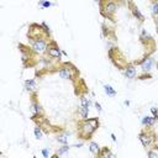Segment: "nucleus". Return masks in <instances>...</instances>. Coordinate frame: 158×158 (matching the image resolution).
I'll return each instance as SVG.
<instances>
[{
	"instance_id": "obj_27",
	"label": "nucleus",
	"mask_w": 158,
	"mask_h": 158,
	"mask_svg": "<svg viewBox=\"0 0 158 158\" xmlns=\"http://www.w3.org/2000/svg\"><path fill=\"white\" fill-rule=\"evenodd\" d=\"M147 154H148L149 157H157V156H158L157 153H154V152H152V151H148V152H147Z\"/></svg>"
},
{
	"instance_id": "obj_6",
	"label": "nucleus",
	"mask_w": 158,
	"mask_h": 158,
	"mask_svg": "<svg viewBox=\"0 0 158 158\" xmlns=\"http://www.w3.org/2000/svg\"><path fill=\"white\" fill-rule=\"evenodd\" d=\"M47 53L49 57H52L54 59H61V49L57 46V43L53 41H51V45H48Z\"/></svg>"
},
{
	"instance_id": "obj_11",
	"label": "nucleus",
	"mask_w": 158,
	"mask_h": 158,
	"mask_svg": "<svg viewBox=\"0 0 158 158\" xmlns=\"http://www.w3.org/2000/svg\"><path fill=\"white\" fill-rule=\"evenodd\" d=\"M25 88H26V90L30 92V93L36 92V82H35V79H29V80L25 82Z\"/></svg>"
},
{
	"instance_id": "obj_20",
	"label": "nucleus",
	"mask_w": 158,
	"mask_h": 158,
	"mask_svg": "<svg viewBox=\"0 0 158 158\" xmlns=\"http://www.w3.org/2000/svg\"><path fill=\"white\" fill-rule=\"evenodd\" d=\"M42 136H43V132H42L41 126H36L35 127V137L37 138V140H41Z\"/></svg>"
},
{
	"instance_id": "obj_31",
	"label": "nucleus",
	"mask_w": 158,
	"mask_h": 158,
	"mask_svg": "<svg viewBox=\"0 0 158 158\" xmlns=\"http://www.w3.org/2000/svg\"><path fill=\"white\" fill-rule=\"evenodd\" d=\"M120 1H121V3H125V1H127V0H120Z\"/></svg>"
},
{
	"instance_id": "obj_10",
	"label": "nucleus",
	"mask_w": 158,
	"mask_h": 158,
	"mask_svg": "<svg viewBox=\"0 0 158 158\" xmlns=\"http://www.w3.org/2000/svg\"><path fill=\"white\" fill-rule=\"evenodd\" d=\"M130 5H131V11H132V14H134V16H135L136 19H138L140 21H143L144 17H143V15L141 14V11L136 8V5H135L134 3H130Z\"/></svg>"
},
{
	"instance_id": "obj_1",
	"label": "nucleus",
	"mask_w": 158,
	"mask_h": 158,
	"mask_svg": "<svg viewBox=\"0 0 158 158\" xmlns=\"http://www.w3.org/2000/svg\"><path fill=\"white\" fill-rule=\"evenodd\" d=\"M94 132H95V130L88 124L87 120H83L78 126V136L80 138H83V140H89Z\"/></svg>"
},
{
	"instance_id": "obj_23",
	"label": "nucleus",
	"mask_w": 158,
	"mask_h": 158,
	"mask_svg": "<svg viewBox=\"0 0 158 158\" xmlns=\"http://www.w3.org/2000/svg\"><path fill=\"white\" fill-rule=\"evenodd\" d=\"M42 8H49V6H52V3H49V1H41L40 4Z\"/></svg>"
},
{
	"instance_id": "obj_24",
	"label": "nucleus",
	"mask_w": 158,
	"mask_h": 158,
	"mask_svg": "<svg viewBox=\"0 0 158 158\" xmlns=\"http://www.w3.org/2000/svg\"><path fill=\"white\" fill-rule=\"evenodd\" d=\"M42 154H43V157H46V158H47V157L49 156V154H48V149H47V148L42 149Z\"/></svg>"
},
{
	"instance_id": "obj_22",
	"label": "nucleus",
	"mask_w": 158,
	"mask_h": 158,
	"mask_svg": "<svg viewBox=\"0 0 158 158\" xmlns=\"http://www.w3.org/2000/svg\"><path fill=\"white\" fill-rule=\"evenodd\" d=\"M152 14L153 16H158V1H154L152 5Z\"/></svg>"
},
{
	"instance_id": "obj_16",
	"label": "nucleus",
	"mask_w": 158,
	"mask_h": 158,
	"mask_svg": "<svg viewBox=\"0 0 158 158\" xmlns=\"http://www.w3.org/2000/svg\"><path fill=\"white\" fill-rule=\"evenodd\" d=\"M104 92H105L106 95H109V97H115L116 95V92H115V89H114L111 85L105 84L104 85Z\"/></svg>"
},
{
	"instance_id": "obj_15",
	"label": "nucleus",
	"mask_w": 158,
	"mask_h": 158,
	"mask_svg": "<svg viewBox=\"0 0 158 158\" xmlns=\"http://www.w3.org/2000/svg\"><path fill=\"white\" fill-rule=\"evenodd\" d=\"M98 157H115V154H112V153L110 152V149L107 148V147H104V148L100 149Z\"/></svg>"
},
{
	"instance_id": "obj_26",
	"label": "nucleus",
	"mask_w": 158,
	"mask_h": 158,
	"mask_svg": "<svg viewBox=\"0 0 158 158\" xmlns=\"http://www.w3.org/2000/svg\"><path fill=\"white\" fill-rule=\"evenodd\" d=\"M151 111H152L153 116L156 117V115H157V114H158V109H157V107H152V109H151Z\"/></svg>"
},
{
	"instance_id": "obj_33",
	"label": "nucleus",
	"mask_w": 158,
	"mask_h": 158,
	"mask_svg": "<svg viewBox=\"0 0 158 158\" xmlns=\"http://www.w3.org/2000/svg\"><path fill=\"white\" fill-rule=\"evenodd\" d=\"M157 31H158V30H157Z\"/></svg>"
},
{
	"instance_id": "obj_18",
	"label": "nucleus",
	"mask_w": 158,
	"mask_h": 158,
	"mask_svg": "<svg viewBox=\"0 0 158 158\" xmlns=\"http://www.w3.org/2000/svg\"><path fill=\"white\" fill-rule=\"evenodd\" d=\"M90 104H92V102H90L89 98H87V97H84V95L80 97V105H82V106H84V107H87V109H89Z\"/></svg>"
},
{
	"instance_id": "obj_19",
	"label": "nucleus",
	"mask_w": 158,
	"mask_h": 158,
	"mask_svg": "<svg viewBox=\"0 0 158 158\" xmlns=\"http://www.w3.org/2000/svg\"><path fill=\"white\" fill-rule=\"evenodd\" d=\"M32 110L35 112V115H42V106L37 103V102H34L32 103Z\"/></svg>"
},
{
	"instance_id": "obj_14",
	"label": "nucleus",
	"mask_w": 158,
	"mask_h": 158,
	"mask_svg": "<svg viewBox=\"0 0 158 158\" xmlns=\"http://www.w3.org/2000/svg\"><path fill=\"white\" fill-rule=\"evenodd\" d=\"M87 121H88V124H89L94 129V130H98L99 129V126H100V122H99V119L98 117H93V119H87Z\"/></svg>"
},
{
	"instance_id": "obj_9",
	"label": "nucleus",
	"mask_w": 158,
	"mask_h": 158,
	"mask_svg": "<svg viewBox=\"0 0 158 158\" xmlns=\"http://www.w3.org/2000/svg\"><path fill=\"white\" fill-rule=\"evenodd\" d=\"M157 119L154 116H144L142 119V125L146 126V127H152V126L156 124Z\"/></svg>"
},
{
	"instance_id": "obj_30",
	"label": "nucleus",
	"mask_w": 158,
	"mask_h": 158,
	"mask_svg": "<svg viewBox=\"0 0 158 158\" xmlns=\"http://www.w3.org/2000/svg\"><path fill=\"white\" fill-rule=\"evenodd\" d=\"M125 105H127V106L130 105V102H129V100H126V102H125Z\"/></svg>"
},
{
	"instance_id": "obj_25",
	"label": "nucleus",
	"mask_w": 158,
	"mask_h": 158,
	"mask_svg": "<svg viewBox=\"0 0 158 158\" xmlns=\"http://www.w3.org/2000/svg\"><path fill=\"white\" fill-rule=\"evenodd\" d=\"M95 107H97V110H98L99 112H102V111H103V109H102V105H100L99 103H95Z\"/></svg>"
},
{
	"instance_id": "obj_3",
	"label": "nucleus",
	"mask_w": 158,
	"mask_h": 158,
	"mask_svg": "<svg viewBox=\"0 0 158 158\" xmlns=\"http://www.w3.org/2000/svg\"><path fill=\"white\" fill-rule=\"evenodd\" d=\"M138 138H140V141L142 143L143 147H151V144H152L154 141H156V136L153 132H151L149 130H143L140 132V135H138Z\"/></svg>"
},
{
	"instance_id": "obj_32",
	"label": "nucleus",
	"mask_w": 158,
	"mask_h": 158,
	"mask_svg": "<svg viewBox=\"0 0 158 158\" xmlns=\"http://www.w3.org/2000/svg\"><path fill=\"white\" fill-rule=\"evenodd\" d=\"M94 1H99V0H94Z\"/></svg>"
},
{
	"instance_id": "obj_2",
	"label": "nucleus",
	"mask_w": 158,
	"mask_h": 158,
	"mask_svg": "<svg viewBox=\"0 0 158 158\" xmlns=\"http://www.w3.org/2000/svg\"><path fill=\"white\" fill-rule=\"evenodd\" d=\"M116 12V1L115 0H106L102 3V14L106 17L114 20V14Z\"/></svg>"
},
{
	"instance_id": "obj_12",
	"label": "nucleus",
	"mask_w": 158,
	"mask_h": 158,
	"mask_svg": "<svg viewBox=\"0 0 158 158\" xmlns=\"http://www.w3.org/2000/svg\"><path fill=\"white\" fill-rule=\"evenodd\" d=\"M100 149H102V148L99 147V144L97 142H90L89 143V151H90L94 156H98L99 152H100Z\"/></svg>"
},
{
	"instance_id": "obj_28",
	"label": "nucleus",
	"mask_w": 158,
	"mask_h": 158,
	"mask_svg": "<svg viewBox=\"0 0 158 158\" xmlns=\"http://www.w3.org/2000/svg\"><path fill=\"white\" fill-rule=\"evenodd\" d=\"M111 138H112V141H114V142H116V136L114 135V134H111Z\"/></svg>"
},
{
	"instance_id": "obj_5",
	"label": "nucleus",
	"mask_w": 158,
	"mask_h": 158,
	"mask_svg": "<svg viewBox=\"0 0 158 158\" xmlns=\"http://www.w3.org/2000/svg\"><path fill=\"white\" fill-rule=\"evenodd\" d=\"M71 68V64L69 63H64L58 71V74L62 79H73V75H72V72H75V68L73 69H69Z\"/></svg>"
},
{
	"instance_id": "obj_4",
	"label": "nucleus",
	"mask_w": 158,
	"mask_h": 158,
	"mask_svg": "<svg viewBox=\"0 0 158 158\" xmlns=\"http://www.w3.org/2000/svg\"><path fill=\"white\" fill-rule=\"evenodd\" d=\"M46 39L47 37H39V39L31 40V42H32V49L36 53H43L47 51L48 43H47Z\"/></svg>"
},
{
	"instance_id": "obj_7",
	"label": "nucleus",
	"mask_w": 158,
	"mask_h": 158,
	"mask_svg": "<svg viewBox=\"0 0 158 158\" xmlns=\"http://www.w3.org/2000/svg\"><path fill=\"white\" fill-rule=\"evenodd\" d=\"M136 64H140L141 68H142V71L148 73L151 69H152L153 64H154V59L152 58V57H146L144 59H142L140 62H136Z\"/></svg>"
},
{
	"instance_id": "obj_21",
	"label": "nucleus",
	"mask_w": 158,
	"mask_h": 158,
	"mask_svg": "<svg viewBox=\"0 0 158 158\" xmlns=\"http://www.w3.org/2000/svg\"><path fill=\"white\" fill-rule=\"evenodd\" d=\"M68 151H69V146H68V144H63V147H61V148L58 149V152H57V156H63V154H66Z\"/></svg>"
},
{
	"instance_id": "obj_29",
	"label": "nucleus",
	"mask_w": 158,
	"mask_h": 158,
	"mask_svg": "<svg viewBox=\"0 0 158 158\" xmlns=\"http://www.w3.org/2000/svg\"><path fill=\"white\" fill-rule=\"evenodd\" d=\"M83 146V143H79V144H74V147H77V148H79V147H82Z\"/></svg>"
},
{
	"instance_id": "obj_13",
	"label": "nucleus",
	"mask_w": 158,
	"mask_h": 158,
	"mask_svg": "<svg viewBox=\"0 0 158 158\" xmlns=\"http://www.w3.org/2000/svg\"><path fill=\"white\" fill-rule=\"evenodd\" d=\"M78 114H79V116L83 119V120H87L88 119V114H89V109H87V107L80 105L78 107Z\"/></svg>"
},
{
	"instance_id": "obj_8",
	"label": "nucleus",
	"mask_w": 158,
	"mask_h": 158,
	"mask_svg": "<svg viewBox=\"0 0 158 158\" xmlns=\"http://www.w3.org/2000/svg\"><path fill=\"white\" fill-rule=\"evenodd\" d=\"M136 74H137V72H136L135 64H127V66L125 67V69H124V75H125L126 78L132 79V78L136 77Z\"/></svg>"
},
{
	"instance_id": "obj_17",
	"label": "nucleus",
	"mask_w": 158,
	"mask_h": 158,
	"mask_svg": "<svg viewBox=\"0 0 158 158\" xmlns=\"http://www.w3.org/2000/svg\"><path fill=\"white\" fill-rule=\"evenodd\" d=\"M68 136H69L68 132H66L63 135H59L57 137V142H59L61 144H68Z\"/></svg>"
}]
</instances>
